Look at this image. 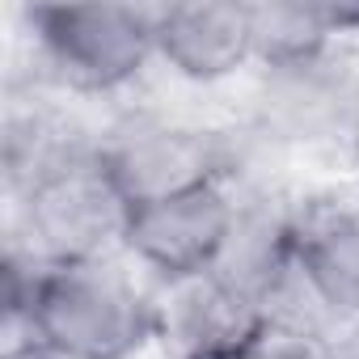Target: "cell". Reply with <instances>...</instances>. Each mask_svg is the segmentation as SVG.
<instances>
[{
	"instance_id": "obj_1",
	"label": "cell",
	"mask_w": 359,
	"mask_h": 359,
	"mask_svg": "<svg viewBox=\"0 0 359 359\" xmlns=\"http://www.w3.org/2000/svg\"><path fill=\"white\" fill-rule=\"evenodd\" d=\"M5 304L9 325L64 359H131L161 334V304L106 258L39 266L9 254Z\"/></svg>"
},
{
	"instance_id": "obj_2",
	"label": "cell",
	"mask_w": 359,
	"mask_h": 359,
	"mask_svg": "<svg viewBox=\"0 0 359 359\" xmlns=\"http://www.w3.org/2000/svg\"><path fill=\"white\" fill-rule=\"evenodd\" d=\"M22 191V229L39 266L102 262L110 245H123L127 199L106 169L97 144H39L9 161Z\"/></svg>"
},
{
	"instance_id": "obj_3",
	"label": "cell",
	"mask_w": 359,
	"mask_h": 359,
	"mask_svg": "<svg viewBox=\"0 0 359 359\" xmlns=\"http://www.w3.org/2000/svg\"><path fill=\"white\" fill-rule=\"evenodd\" d=\"M26 22L51 76L76 93H114L156 55V22L144 5H39Z\"/></svg>"
},
{
	"instance_id": "obj_4",
	"label": "cell",
	"mask_w": 359,
	"mask_h": 359,
	"mask_svg": "<svg viewBox=\"0 0 359 359\" xmlns=\"http://www.w3.org/2000/svg\"><path fill=\"white\" fill-rule=\"evenodd\" d=\"M233 224H237V203L229 199L224 182H203L127 208L123 250L144 271H152L173 287L220 266Z\"/></svg>"
},
{
	"instance_id": "obj_5",
	"label": "cell",
	"mask_w": 359,
	"mask_h": 359,
	"mask_svg": "<svg viewBox=\"0 0 359 359\" xmlns=\"http://www.w3.org/2000/svg\"><path fill=\"white\" fill-rule=\"evenodd\" d=\"M275 325L279 313L271 300L224 279L220 271H208L169 287L161 300L156 342L169 359H254Z\"/></svg>"
},
{
	"instance_id": "obj_6",
	"label": "cell",
	"mask_w": 359,
	"mask_h": 359,
	"mask_svg": "<svg viewBox=\"0 0 359 359\" xmlns=\"http://www.w3.org/2000/svg\"><path fill=\"white\" fill-rule=\"evenodd\" d=\"M106 169L118 182L127 208L191 191L203 182H224V148L216 135L165 118H131L97 144Z\"/></svg>"
},
{
	"instance_id": "obj_7",
	"label": "cell",
	"mask_w": 359,
	"mask_h": 359,
	"mask_svg": "<svg viewBox=\"0 0 359 359\" xmlns=\"http://www.w3.org/2000/svg\"><path fill=\"white\" fill-rule=\"evenodd\" d=\"M292 271L313 304L342 321L359 317V187L292 203Z\"/></svg>"
},
{
	"instance_id": "obj_8",
	"label": "cell",
	"mask_w": 359,
	"mask_h": 359,
	"mask_svg": "<svg viewBox=\"0 0 359 359\" xmlns=\"http://www.w3.org/2000/svg\"><path fill=\"white\" fill-rule=\"evenodd\" d=\"M156 22V60L195 85L233 76L254 60L250 5L237 0H182L152 9Z\"/></svg>"
},
{
	"instance_id": "obj_9",
	"label": "cell",
	"mask_w": 359,
	"mask_h": 359,
	"mask_svg": "<svg viewBox=\"0 0 359 359\" xmlns=\"http://www.w3.org/2000/svg\"><path fill=\"white\" fill-rule=\"evenodd\" d=\"M254 359H330L325 351V338H313L309 330H296V325H275V334L258 346Z\"/></svg>"
},
{
	"instance_id": "obj_10",
	"label": "cell",
	"mask_w": 359,
	"mask_h": 359,
	"mask_svg": "<svg viewBox=\"0 0 359 359\" xmlns=\"http://www.w3.org/2000/svg\"><path fill=\"white\" fill-rule=\"evenodd\" d=\"M325 351H330V359H359V317L342 321V330L334 338H325Z\"/></svg>"
},
{
	"instance_id": "obj_11",
	"label": "cell",
	"mask_w": 359,
	"mask_h": 359,
	"mask_svg": "<svg viewBox=\"0 0 359 359\" xmlns=\"http://www.w3.org/2000/svg\"><path fill=\"white\" fill-rule=\"evenodd\" d=\"M5 359H64V355H55L51 346H43L34 338H18V342L5 346Z\"/></svg>"
},
{
	"instance_id": "obj_12",
	"label": "cell",
	"mask_w": 359,
	"mask_h": 359,
	"mask_svg": "<svg viewBox=\"0 0 359 359\" xmlns=\"http://www.w3.org/2000/svg\"><path fill=\"white\" fill-rule=\"evenodd\" d=\"M351 144L359 148V81H355V106H351Z\"/></svg>"
}]
</instances>
